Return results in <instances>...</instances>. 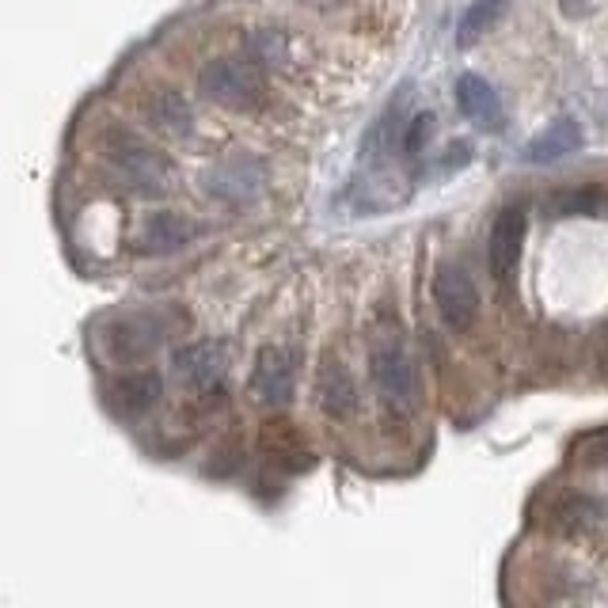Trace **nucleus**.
I'll return each mask as SVG.
<instances>
[{"mask_svg":"<svg viewBox=\"0 0 608 608\" xmlns=\"http://www.w3.org/2000/svg\"><path fill=\"white\" fill-rule=\"evenodd\" d=\"M198 87L210 103L225 110H259L262 100H267V87H262V77L255 73L252 61L244 58H218L202 69L198 77Z\"/></svg>","mask_w":608,"mask_h":608,"instance_id":"nucleus-1","label":"nucleus"},{"mask_svg":"<svg viewBox=\"0 0 608 608\" xmlns=\"http://www.w3.org/2000/svg\"><path fill=\"white\" fill-rule=\"evenodd\" d=\"M373 384H377L388 411L404 414L419 404V373H414L411 354L399 342H381L373 350Z\"/></svg>","mask_w":608,"mask_h":608,"instance_id":"nucleus-2","label":"nucleus"},{"mask_svg":"<svg viewBox=\"0 0 608 608\" xmlns=\"http://www.w3.org/2000/svg\"><path fill=\"white\" fill-rule=\"evenodd\" d=\"M434 301L442 319L453 331H468L479 316V290L471 274L456 262H437L434 270Z\"/></svg>","mask_w":608,"mask_h":608,"instance_id":"nucleus-3","label":"nucleus"},{"mask_svg":"<svg viewBox=\"0 0 608 608\" xmlns=\"http://www.w3.org/2000/svg\"><path fill=\"white\" fill-rule=\"evenodd\" d=\"M110 164L122 172L126 183H133L141 190H160L167 183V175H172V160L160 149L145 145V141L130 138V133L110 145Z\"/></svg>","mask_w":608,"mask_h":608,"instance_id":"nucleus-4","label":"nucleus"},{"mask_svg":"<svg viewBox=\"0 0 608 608\" xmlns=\"http://www.w3.org/2000/svg\"><path fill=\"white\" fill-rule=\"evenodd\" d=\"M522 247H525V210H522V206H506V210L494 218L491 244H487L491 270H494V278H499L502 285H510V278L517 274Z\"/></svg>","mask_w":608,"mask_h":608,"instance_id":"nucleus-5","label":"nucleus"},{"mask_svg":"<svg viewBox=\"0 0 608 608\" xmlns=\"http://www.w3.org/2000/svg\"><path fill=\"white\" fill-rule=\"evenodd\" d=\"M293 381H297V365H293L290 350H282V347L262 350L252 373L255 396L270 407H282V404H290V396H293Z\"/></svg>","mask_w":608,"mask_h":608,"instance_id":"nucleus-6","label":"nucleus"},{"mask_svg":"<svg viewBox=\"0 0 608 608\" xmlns=\"http://www.w3.org/2000/svg\"><path fill=\"white\" fill-rule=\"evenodd\" d=\"M225 370H229L225 342H213V339L195 342V347H187L179 358H175V373H179V381L195 391H206V388H213V384H221Z\"/></svg>","mask_w":608,"mask_h":608,"instance_id":"nucleus-7","label":"nucleus"},{"mask_svg":"<svg viewBox=\"0 0 608 608\" xmlns=\"http://www.w3.org/2000/svg\"><path fill=\"white\" fill-rule=\"evenodd\" d=\"M206 190L221 202L244 206L252 202L255 195L262 190V167L259 164H244V160H232V164H218L202 175Z\"/></svg>","mask_w":608,"mask_h":608,"instance_id":"nucleus-8","label":"nucleus"},{"mask_svg":"<svg viewBox=\"0 0 608 608\" xmlns=\"http://www.w3.org/2000/svg\"><path fill=\"white\" fill-rule=\"evenodd\" d=\"M456 103H460V110L479 126V130L494 133V130H502V122H506V110H502L499 92L476 73L456 77Z\"/></svg>","mask_w":608,"mask_h":608,"instance_id":"nucleus-9","label":"nucleus"},{"mask_svg":"<svg viewBox=\"0 0 608 608\" xmlns=\"http://www.w3.org/2000/svg\"><path fill=\"white\" fill-rule=\"evenodd\" d=\"M574 149H582V126L574 122V118H556L548 130H540L529 141V152H525V156H529L533 164H556V160L571 156Z\"/></svg>","mask_w":608,"mask_h":608,"instance_id":"nucleus-10","label":"nucleus"},{"mask_svg":"<svg viewBox=\"0 0 608 608\" xmlns=\"http://www.w3.org/2000/svg\"><path fill=\"white\" fill-rule=\"evenodd\" d=\"M190 236H195V225H190L187 218L160 210V213H152V218L145 221V232H141V247H145V252L164 255V252H175V247H183Z\"/></svg>","mask_w":608,"mask_h":608,"instance_id":"nucleus-11","label":"nucleus"},{"mask_svg":"<svg viewBox=\"0 0 608 608\" xmlns=\"http://www.w3.org/2000/svg\"><path fill=\"white\" fill-rule=\"evenodd\" d=\"M319 404H324V411L335 414V419H347L358 407L354 381H350V373L342 370V365H335V362L324 365V373H319Z\"/></svg>","mask_w":608,"mask_h":608,"instance_id":"nucleus-12","label":"nucleus"},{"mask_svg":"<svg viewBox=\"0 0 608 608\" xmlns=\"http://www.w3.org/2000/svg\"><path fill=\"white\" fill-rule=\"evenodd\" d=\"M510 4H514V0H476V4L464 12V20L456 23V46H460V50L476 46L479 38H483L487 31L494 27V23L506 20Z\"/></svg>","mask_w":608,"mask_h":608,"instance_id":"nucleus-13","label":"nucleus"},{"mask_svg":"<svg viewBox=\"0 0 608 608\" xmlns=\"http://www.w3.org/2000/svg\"><path fill=\"white\" fill-rule=\"evenodd\" d=\"M149 118L164 133H187L190 122H195V118H190L187 100H183L179 92H160L156 100L149 103Z\"/></svg>","mask_w":608,"mask_h":608,"instance_id":"nucleus-14","label":"nucleus"},{"mask_svg":"<svg viewBox=\"0 0 608 608\" xmlns=\"http://www.w3.org/2000/svg\"><path fill=\"white\" fill-rule=\"evenodd\" d=\"M594 202H608V190L605 187H582V190H571V195H559L551 210H556V213H574V210H582V213H605L601 206H594Z\"/></svg>","mask_w":608,"mask_h":608,"instance_id":"nucleus-15","label":"nucleus"},{"mask_svg":"<svg viewBox=\"0 0 608 608\" xmlns=\"http://www.w3.org/2000/svg\"><path fill=\"white\" fill-rule=\"evenodd\" d=\"M156 396H160V381L156 377H133V381H122V399L130 407H149V404H156Z\"/></svg>","mask_w":608,"mask_h":608,"instance_id":"nucleus-16","label":"nucleus"},{"mask_svg":"<svg viewBox=\"0 0 608 608\" xmlns=\"http://www.w3.org/2000/svg\"><path fill=\"white\" fill-rule=\"evenodd\" d=\"M430 130H434V115H419L411 122V130L404 133V149L411 152H422V145H426V138H430Z\"/></svg>","mask_w":608,"mask_h":608,"instance_id":"nucleus-17","label":"nucleus"}]
</instances>
